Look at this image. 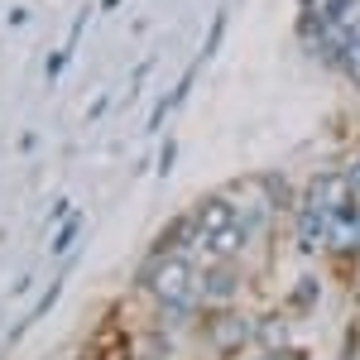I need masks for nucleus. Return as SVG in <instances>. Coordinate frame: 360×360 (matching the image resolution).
I'll list each match as a JSON object with an SVG mask.
<instances>
[{
  "label": "nucleus",
  "instance_id": "nucleus-1",
  "mask_svg": "<svg viewBox=\"0 0 360 360\" xmlns=\"http://www.w3.org/2000/svg\"><path fill=\"white\" fill-rule=\"evenodd\" d=\"M197 269L188 255H149V264L135 274V288L149 293L159 307H173V303H202L197 293Z\"/></svg>",
  "mask_w": 360,
  "mask_h": 360
},
{
  "label": "nucleus",
  "instance_id": "nucleus-2",
  "mask_svg": "<svg viewBox=\"0 0 360 360\" xmlns=\"http://www.w3.org/2000/svg\"><path fill=\"white\" fill-rule=\"evenodd\" d=\"M197 293L207 307H231L240 293V269L236 259H207V269L197 274Z\"/></svg>",
  "mask_w": 360,
  "mask_h": 360
},
{
  "label": "nucleus",
  "instance_id": "nucleus-3",
  "mask_svg": "<svg viewBox=\"0 0 360 360\" xmlns=\"http://www.w3.org/2000/svg\"><path fill=\"white\" fill-rule=\"evenodd\" d=\"M207 341L217 351H240L245 341H255V322H245L236 307H212L207 317Z\"/></svg>",
  "mask_w": 360,
  "mask_h": 360
},
{
  "label": "nucleus",
  "instance_id": "nucleus-4",
  "mask_svg": "<svg viewBox=\"0 0 360 360\" xmlns=\"http://www.w3.org/2000/svg\"><path fill=\"white\" fill-rule=\"evenodd\" d=\"M250 236H255V226H250L245 217H236V221L207 231V236H202V250H207V259H236V255L250 245Z\"/></svg>",
  "mask_w": 360,
  "mask_h": 360
},
{
  "label": "nucleus",
  "instance_id": "nucleus-5",
  "mask_svg": "<svg viewBox=\"0 0 360 360\" xmlns=\"http://www.w3.org/2000/svg\"><path fill=\"white\" fill-rule=\"evenodd\" d=\"M193 245H202V226H197L193 212H183V217H173V221L154 236L149 255H188Z\"/></svg>",
  "mask_w": 360,
  "mask_h": 360
},
{
  "label": "nucleus",
  "instance_id": "nucleus-6",
  "mask_svg": "<svg viewBox=\"0 0 360 360\" xmlns=\"http://www.w3.org/2000/svg\"><path fill=\"white\" fill-rule=\"evenodd\" d=\"M293 245L303 250V255H317V250H327V212L322 207H298L293 212Z\"/></svg>",
  "mask_w": 360,
  "mask_h": 360
},
{
  "label": "nucleus",
  "instance_id": "nucleus-7",
  "mask_svg": "<svg viewBox=\"0 0 360 360\" xmlns=\"http://www.w3.org/2000/svg\"><path fill=\"white\" fill-rule=\"evenodd\" d=\"M193 217H197V226H202V236H207V231H217V226L236 221L240 207H236V197H226V193H207V197H197Z\"/></svg>",
  "mask_w": 360,
  "mask_h": 360
},
{
  "label": "nucleus",
  "instance_id": "nucleus-8",
  "mask_svg": "<svg viewBox=\"0 0 360 360\" xmlns=\"http://www.w3.org/2000/svg\"><path fill=\"white\" fill-rule=\"evenodd\" d=\"M346 197H351V188H346V178H341V173H317V178L307 183L303 202H307V207H322V212H332V207H341Z\"/></svg>",
  "mask_w": 360,
  "mask_h": 360
},
{
  "label": "nucleus",
  "instance_id": "nucleus-9",
  "mask_svg": "<svg viewBox=\"0 0 360 360\" xmlns=\"http://www.w3.org/2000/svg\"><path fill=\"white\" fill-rule=\"evenodd\" d=\"M322 15H327L336 29L360 34V0H322Z\"/></svg>",
  "mask_w": 360,
  "mask_h": 360
},
{
  "label": "nucleus",
  "instance_id": "nucleus-10",
  "mask_svg": "<svg viewBox=\"0 0 360 360\" xmlns=\"http://www.w3.org/2000/svg\"><path fill=\"white\" fill-rule=\"evenodd\" d=\"M77 236H82V217H77V212H72V221H68V217H63V226H58V236H53V240H49V250H53V255H68V250H72V240H77Z\"/></svg>",
  "mask_w": 360,
  "mask_h": 360
},
{
  "label": "nucleus",
  "instance_id": "nucleus-11",
  "mask_svg": "<svg viewBox=\"0 0 360 360\" xmlns=\"http://www.w3.org/2000/svg\"><path fill=\"white\" fill-rule=\"evenodd\" d=\"M255 341H259L264 351H278V346H283V317H264V322H255Z\"/></svg>",
  "mask_w": 360,
  "mask_h": 360
},
{
  "label": "nucleus",
  "instance_id": "nucleus-12",
  "mask_svg": "<svg viewBox=\"0 0 360 360\" xmlns=\"http://www.w3.org/2000/svg\"><path fill=\"white\" fill-rule=\"evenodd\" d=\"M312 307H317V278L307 274L293 283V312H312Z\"/></svg>",
  "mask_w": 360,
  "mask_h": 360
},
{
  "label": "nucleus",
  "instance_id": "nucleus-13",
  "mask_svg": "<svg viewBox=\"0 0 360 360\" xmlns=\"http://www.w3.org/2000/svg\"><path fill=\"white\" fill-rule=\"evenodd\" d=\"M341 72H346L351 86H360V34H351V44H346V53H341Z\"/></svg>",
  "mask_w": 360,
  "mask_h": 360
},
{
  "label": "nucleus",
  "instance_id": "nucleus-14",
  "mask_svg": "<svg viewBox=\"0 0 360 360\" xmlns=\"http://www.w3.org/2000/svg\"><path fill=\"white\" fill-rule=\"evenodd\" d=\"M259 188H264V193H269V207H288V183H283V178H278V173H269V178H264V183H259Z\"/></svg>",
  "mask_w": 360,
  "mask_h": 360
},
{
  "label": "nucleus",
  "instance_id": "nucleus-15",
  "mask_svg": "<svg viewBox=\"0 0 360 360\" xmlns=\"http://www.w3.org/2000/svg\"><path fill=\"white\" fill-rule=\"evenodd\" d=\"M221 29H226V10H217V15H212V29H207V44H202V58L217 53V44H221Z\"/></svg>",
  "mask_w": 360,
  "mask_h": 360
},
{
  "label": "nucleus",
  "instance_id": "nucleus-16",
  "mask_svg": "<svg viewBox=\"0 0 360 360\" xmlns=\"http://www.w3.org/2000/svg\"><path fill=\"white\" fill-rule=\"evenodd\" d=\"M68 58H72V49H58V53H49V63H44V77H49V82H58V77H63Z\"/></svg>",
  "mask_w": 360,
  "mask_h": 360
},
{
  "label": "nucleus",
  "instance_id": "nucleus-17",
  "mask_svg": "<svg viewBox=\"0 0 360 360\" xmlns=\"http://www.w3.org/2000/svg\"><path fill=\"white\" fill-rule=\"evenodd\" d=\"M341 178H346V188H351V197H360V154H351V159L341 164Z\"/></svg>",
  "mask_w": 360,
  "mask_h": 360
},
{
  "label": "nucleus",
  "instance_id": "nucleus-18",
  "mask_svg": "<svg viewBox=\"0 0 360 360\" xmlns=\"http://www.w3.org/2000/svg\"><path fill=\"white\" fill-rule=\"evenodd\" d=\"M178 164V139H164V149H159V178H168Z\"/></svg>",
  "mask_w": 360,
  "mask_h": 360
},
{
  "label": "nucleus",
  "instance_id": "nucleus-19",
  "mask_svg": "<svg viewBox=\"0 0 360 360\" xmlns=\"http://www.w3.org/2000/svg\"><path fill=\"white\" fill-rule=\"evenodd\" d=\"M106 106H111V96H106V91H96V96H91V106H86V125H91V120H101V115H106Z\"/></svg>",
  "mask_w": 360,
  "mask_h": 360
},
{
  "label": "nucleus",
  "instance_id": "nucleus-20",
  "mask_svg": "<svg viewBox=\"0 0 360 360\" xmlns=\"http://www.w3.org/2000/svg\"><path fill=\"white\" fill-rule=\"evenodd\" d=\"M264 360H307V351H298V346H278V351H264Z\"/></svg>",
  "mask_w": 360,
  "mask_h": 360
},
{
  "label": "nucleus",
  "instance_id": "nucleus-21",
  "mask_svg": "<svg viewBox=\"0 0 360 360\" xmlns=\"http://www.w3.org/2000/svg\"><path fill=\"white\" fill-rule=\"evenodd\" d=\"M101 360H130V341L120 336V341H115V351H111V346H101Z\"/></svg>",
  "mask_w": 360,
  "mask_h": 360
},
{
  "label": "nucleus",
  "instance_id": "nucleus-22",
  "mask_svg": "<svg viewBox=\"0 0 360 360\" xmlns=\"http://www.w3.org/2000/svg\"><path fill=\"white\" fill-rule=\"evenodd\" d=\"M115 5H120V0H101V10H106V15H111V10H115Z\"/></svg>",
  "mask_w": 360,
  "mask_h": 360
},
{
  "label": "nucleus",
  "instance_id": "nucleus-23",
  "mask_svg": "<svg viewBox=\"0 0 360 360\" xmlns=\"http://www.w3.org/2000/svg\"><path fill=\"white\" fill-rule=\"evenodd\" d=\"M259 360H264V356H259Z\"/></svg>",
  "mask_w": 360,
  "mask_h": 360
}]
</instances>
